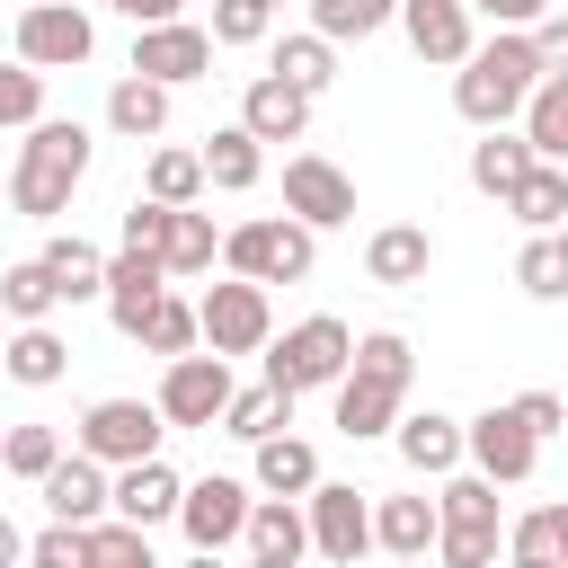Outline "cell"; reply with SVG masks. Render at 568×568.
Here are the masks:
<instances>
[{
  "instance_id": "7bdbcfd3",
  "label": "cell",
  "mask_w": 568,
  "mask_h": 568,
  "mask_svg": "<svg viewBox=\"0 0 568 568\" xmlns=\"http://www.w3.org/2000/svg\"><path fill=\"white\" fill-rule=\"evenodd\" d=\"M0 462H9L18 479H44V470L62 462V435H53V426H9V435H0Z\"/></svg>"
},
{
  "instance_id": "cb8c5ba5",
  "label": "cell",
  "mask_w": 568,
  "mask_h": 568,
  "mask_svg": "<svg viewBox=\"0 0 568 568\" xmlns=\"http://www.w3.org/2000/svg\"><path fill=\"white\" fill-rule=\"evenodd\" d=\"M0 373L9 382H27V390H53L62 373H71V346L36 320V328H9V346H0Z\"/></svg>"
},
{
  "instance_id": "1f68e13d",
  "label": "cell",
  "mask_w": 568,
  "mask_h": 568,
  "mask_svg": "<svg viewBox=\"0 0 568 568\" xmlns=\"http://www.w3.org/2000/svg\"><path fill=\"white\" fill-rule=\"evenodd\" d=\"M524 142H532V160H559L568 169V71H550L524 98Z\"/></svg>"
},
{
  "instance_id": "d590c367",
  "label": "cell",
  "mask_w": 568,
  "mask_h": 568,
  "mask_svg": "<svg viewBox=\"0 0 568 568\" xmlns=\"http://www.w3.org/2000/svg\"><path fill=\"white\" fill-rule=\"evenodd\" d=\"M266 71H275V80H293V89H302V98H320V89H328V80H337V44H328V36H320V27H311V36H284V44H275V62H266Z\"/></svg>"
},
{
  "instance_id": "52a82bcc",
  "label": "cell",
  "mask_w": 568,
  "mask_h": 568,
  "mask_svg": "<svg viewBox=\"0 0 568 568\" xmlns=\"http://www.w3.org/2000/svg\"><path fill=\"white\" fill-rule=\"evenodd\" d=\"M195 320H204V346H213V355H266V337H275L266 284H248V275L213 284V293L195 302Z\"/></svg>"
},
{
  "instance_id": "277c9868",
  "label": "cell",
  "mask_w": 568,
  "mask_h": 568,
  "mask_svg": "<svg viewBox=\"0 0 568 568\" xmlns=\"http://www.w3.org/2000/svg\"><path fill=\"white\" fill-rule=\"evenodd\" d=\"M311 257H320V231L293 222V213H257V222L222 231V266L248 275V284H302Z\"/></svg>"
},
{
  "instance_id": "4316f807",
  "label": "cell",
  "mask_w": 568,
  "mask_h": 568,
  "mask_svg": "<svg viewBox=\"0 0 568 568\" xmlns=\"http://www.w3.org/2000/svg\"><path fill=\"white\" fill-rule=\"evenodd\" d=\"M106 124H115L124 142H151V133L169 124V89H160V80H142V71H124V80L106 89Z\"/></svg>"
},
{
  "instance_id": "5b68a950",
  "label": "cell",
  "mask_w": 568,
  "mask_h": 568,
  "mask_svg": "<svg viewBox=\"0 0 568 568\" xmlns=\"http://www.w3.org/2000/svg\"><path fill=\"white\" fill-rule=\"evenodd\" d=\"M160 435H169L160 399H89V408H80V453H89V462H106V470L151 462V453H160Z\"/></svg>"
},
{
  "instance_id": "816d5d0a",
  "label": "cell",
  "mask_w": 568,
  "mask_h": 568,
  "mask_svg": "<svg viewBox=\"0 0 568 568\" xmlns=\"http://www.w3.org/2000/svg\"><path fill=\"white\" fill-rule=\"evenodd\" d=\"M559 0H470V18H488V27H541Z\"/></svg>"
},
{
  "instance_id": "e0dca14e",
  "label": "cell",
  "mask_w": 568,
  "mask_h": 568,
  "mask_svg": "<svg viewBox=\"0 0 568 568\" xmlns=\"http://www.w3.org/2000/svg\"><path fill=\"white\" fill-rule=\"evenodd\" d=\"M390 435H399V462H408V470H426V479H453V470H462V453H470L462 417H444V408H417V417H399Z\"/></svg>"
},
{
  "instance_id": "ffe728a7",
  "label": "cell",
  "mask_w": 568,
  "mask_h": 568,
  "mask_svg": "<svg viewBox=\"0 0 568 568\" xmlns=\"http://www.w3.org/2000/svg\"><path fill=\"white\" fill-rule=\"evenodd\" d=\"M426 266H435V240H426L417 222H390V231H373V240H364V275H373V284H390V293L426 284Z\"/></svg>"
},
{
  "instance_id": "f5cc1de1",
  "label": "cell",
  "mask_w": 568,
  "mask_h": 568,
  "mask_svg": "<svg viewBox=\"0 0 568 568\" xmlns=\"http://www.w3.org/2000/svg\"><path fill=\"white\" fill-rule=\"evenodd\" d=\"M532 53H541V71H568V9H550L532 27Z\"/></svg>"
},
{
  "instance_id": "91938a15",
  "label": "cell",
  "mask_w": 568,
  "mask_h": 568,
  "mask_svg": "<svg viewBox=\"0 0 568 568\" xmlns=\"http://www.w3.org/2000/svg\"><path fill=\"white\" fill-rule=\"evenodd\" d=\"M248 568H302V559H257V550H248Z\"/></svg>"
},
{
  "instance_id": "d6986e66",
  "label": "cell",
  "mask_w": 568,
  "mask_h": 568,
  "mask_svg": "<svg viewBox=\"0 0 568 568\" xmlns=\"http://www.w3.org/2000/svg\"><path fill=\"white\" fill-rule=\"evenodd\" d=\"M240 124H248L257 142H302V124H311V98H302L293 80L257 71V80H248V98H240Z\"/></svg>"
},
{
  "instance_id": "6f0895ef",
  "label": "cell",
  "mask_w": 568,
  "mask_h": 568,
  "mask_svg": "<svg viewBox=\"0 0 568 568\" xmlns=\"http://www.w3.org/2000/svg\"><path fill=\"white\" fill-rule=\"evenodd\" d=\"M497 568H568V559H515V550H506V559H497Z\"/></svg>"
},
{
  "instance_id": "681fc988",
  "label": "cell",
  "mask_w": 568,
  "mask_h": 568,
  "mask_svg": "<svg viewBox=\"0 0 568 568\" xmlns=\"http://www.w3.org/2000/svg\"><path fill=\"white\" fill-rule=\"evenodd\" d=\"M506 550H515V559H559V532H550V506H541V515H515V524H506Z\"/></svg>"
},
{
  "instance_id": "680465c9",
  "label": "cell",
  "mask_w": 568,
  "mask_h": 568,
  "mask_svg": "<svg viewBox=\"0 0 568 568\" xmlns=\"http://www.w3.org/2000/svg\"><path fill=\"white\" fill-rule=\"evenodd\" d=\"M186 568H222V550H195V559H186Z\"/></svg>"
},
{
  "instance_id": "2e32d148",
  "label": "cell",
  "mask_w": 568,
  "mask_h": 568,
  "mask_svg": "<svg viewBox=\"0 0 568 568\" xmlns=\"http://www.w3.org/2000/svg\"><path fill=\"white\" fill-rule=\"evenodd\" d=\"M160 293H169V266H160L151 248H115V257H106V320H115L124 337H142V320H151Z\"/></svg>"
},
{
  "instance_id": "e575fe53",
  "label": "cell",
  "mask_w": 568,
  "mask_h": 568,
  "mask_svg": "<svg viewBox=\"0 0 568 568\" xmlns=\"http://www.w3.org/2000/svg\"><path fill=\"white\" fill-rule=\"evenodd\" d=\"M506 213H515L524 231H559V222H568V169H559V160H532V178L506 195Z\"/></svg>"
},
{
  "instance_id": "30bf717a",
  "label": "cell",
  "mask_w": 568,
  "mask_h": 568,
  "mask_svg": "<svg viewBox=\"0 0 568 568\" xmlns=\"http://www.w3.org/2000/svg\"><path fill=\"white\" fill-rule=\"evenodd\" d=\"M284 213L311 222V231H337V222H355V178L320 151H293L284 160Z\"/></svg>"
},
{
  "instance_id": "3957f363",
  "label": "cell",
  "mask_w": 568,
  "mask_h": 568,
  "mask_svg": "<svg viewBox=\"0 0 568 568\" xmlns=\"http://www.w3.org/2000/svg\"><path fill=\"white\" fill-rule=\"evenodd\" d=\"M355 373V328L346 320H328V311H311V320H293L284 337H266V382L275 390H337Z\"/></svg>"
},
{
  "instance_id": "f1b7e54d",
  "label": "cell",
  "mask_w": 568,
  "mask_h": 568,
  "mask_svg": "<svg viewBox=\"0 0 568 568\" xmlns=\"http://www.w3.org/2000/svg\"><path fill=\"white\" fill-rule=\"evenodd\" d=\"M44 266H53L62 302H106V257H98L80 231H53V240H44Z\"/></svg>"
},
{
  "instance_id": "db71d44e",
  "label": "cell",
  "mask_w": 568,
  "mask_h": 568,
  "mask_svg": "<svg viewBox=\"0 0 568 568\" xmlns=\"http://www.w3.org/2000/svg\"><path fill=\"white\" fill-rule=\"evenodd\" d=\"M115 18H133V27H169L178 18V0H106Z\"/></svg>"
},
{
  "instance_id": "7c38bea8",
  "label": "cell",
  "mask_w": 568,
  "mask_h": 568,
  "mask_svg": "<svg viewBox=\"0 0 568 568\" xmlns=\"http://www.w3.org/2000/svg\"><path fill=\"white\" fill-rule=\"evenodd\" d=\"M470 470H488L497 488H515V479H532V462H541V435L515 417V408H479L470 426Z\"/></svg>"
},
{
  "instance_id": "836d02e7",
  "label": "cell",
  "mask_w": 568,
  "mask_h": 568,
  "mask_svg": "<svg viewBox=\"0 0 568 568\" xmlns=\"http://www.w3.org/2000/svg\"><path fill=\"white\" fill-rule=\"evenodd\" d=\"M284 426H293V390H275V382L231 390V408H222V435H240V444H266V435H284Z\"/></svg>"
},
{
  "instance_id": "484cf974",
  "label": "cell",
  "mask_w": 568,
  "mask_h": 568,
  "mask_svg": "<svg viewBox=\"0 0 568 568\" xmlns=\"http://www.w3.org/2000/svg\"><path fill=\"white\" fill-rule=\"evenodd\" d=\"M248 550H257V559H302V550H311V506L257 497V506H248Z\"/></svg>"
},
{
  "instance_id": "8d00e7d4",
  "label": "cell",
  "mask_w": 568,
  "mask_h": 568,
  "mask_svg": "<svg viewBox=\"0 0 568 568\" xmlns=\"http://www.w3.org/2000/svg\"><path fill=\"white\" fill-rule=\"evenodd\" d=\"M399 18V0H311V27L328 36V44H364V36H382Z\"/></svg>"
},
{
  "instance_id": "5bb4252c",
  "label": "cell",
  "mask_w": 568,
  "mask_h": 568,
  "mask_svg": "<svg viewBox=\"0 0 568 568\" xmlns=\"http://www.w3.org/2000/svg\"><path fill=\"white\" fill-rule=\"evenodd\" d=\"M36 497H44V515H53V524H106V506H115V479H106V462H89V453H62V462L36 479Z\"/></svg>"
},
{
  "instance_id": "9f6ffc18",
  "label": "cell",
  "mask_w": 568,
  "mask_h": 568,
  "mask_svg": "<svg viewBox=\"0 0 568 568\" xmlns=\"http://www.w3.org/2000/svg\"><path fill=\"white\" fill-rule=\"evenodd\" d=\"M550 532H559V559H568V497L550 506Z\"/></svg>"
},
{
  "instance_id": "f907efd6",
  "label": "cell",
  "mask_w": 568,
  "mask_h": 568,
  "mask_svg": "<svg viewBox=\"0 0 568 568\" xmlns=\"http://www.w3.org/2000/svg\"><path fill=\"white\" fill-rule=\"evenodd\" d=\"M532 435H568V399H550V390H524V399H506Z\"/></svg>"
},
{
  "instance_id": "ba28073f",
  "label": "cell",
  "mask_w": 568,
  "mask_h": 568,
  "mask_svg": "<svg viewBox=\"0 0 568 568\" xmlns=\"http://www.w3.org/2000/svg\"><path fill=\"white\" fill-rule=\"evenodd\" d=\"M231 390H240V382H231V355H213V346H204V355H169V373H160V417H169V426H213V417L231 408Z\"/></svg>"
},
{
  "instance_id": "be15d7a7",
  "label": "cell",
  "mask_w": 568,
  "mask_h": 568,
  "mask_svg": "<svg viewBox=\"0 0 568 568\" xmlns=\"http://www.w3.org/2000/svg\"><path fill=\"white\" fill-rule=\"evenodd\" d=\"M399 568H426V559H399Z\"/></svg>"
},
{
  "instance_id": "7402d4cb",
  "label": "cell",
  "mask_w": 568,
  "mask_h": 568,
  "mask_svg": "<svg viewBox=\"0 0 568 568\" xmlns=\"http://www.w3.org/2000/svg\"><path fill=\"white\" fill-rule=\"evenodd\" d=\"M399 399H408L399 382L346 373V382H337V435H355V444H364V435H390V426H399Z\"/></svg>"
},
{
  "instance_id": "9a60e30c",
  "label": "cell",
  "mask_w": 568,
  "mask_h": 568,
  "mask_svg": "<svg viewBox=\"0 0 568 568\" xmlns=\"http://www.w3.org/2000/svg\"><path fill=\"white\" fill-rule=\"evenodd\" d=\"M399 27H408V44H417V62H444V71H462L470 62V0H399Z\"/></svg>"
},
{
  "instance_id": "74e56055",
  "label": "cell",
  "mask_w": 568,
  "mask_h": 568,
  "mask_svg": "<svg viewBox=\"0 0 568 568\" xmlns=\"http://www.w3.org/2000/svg\"><path fill=\"white\" fill-rule=\"evenodd\" d=\"M195 337H204V320H195V302H178V293H160V302H151V320H142V346H151V355H195Z\"/></svg>"
},
{
  "instance_id": "b9f144b4",
  "label": "cell",
  "mask_w": 568,
  "mask_h": 568,
  "mask_svg": "<svg viewBox=\"0 0 568 568\" xmlns=\"http://www.w3.org/2000/svg\"><path fill=\"white\" fill-rule=\"evenodd\" d=\"M355 373H382V382H417V355H408V337L399 328H373V337H355Z\"/></svg>"
},
{
  "instance_id": "d4e9b609",
  "label": "cell",
  "mask_w": 568,
  "mask_h": 568,
  "mask_svg": "<svg viewBox=\"0 0 568 568\" xmlns=\"http://www.w3.org/2000/svg\"><path fill=\"white\" fill-rule=\"evenodd\" d=\"M524 178H532V142H524V133H506V124H497L488 142H470V186H479V195H497V204H506Z\"/></svg>"
},
{
  "instance_id": "94428289",
  "label": "cell",
  "mask_w": 568,
  "mask_h": 568,
  "mask_svg": "<svg viewBox=\"0 0 568 568\" xmlns=\"http://www.w3.org/2000/svg\"><path fill=\"white\" fill-rule=\"evenodd\" d=\"M559 257H568V222H559Z\"/></svg>"
},
{
  "instance_id": "ee69618b",
  "label": "cell",
  "mask_w": 568,
  "mask_h": 568,
  "mask_svg": "<svg viewBox=\"0 0 568 568\" xmlns=\"http://www.w3.org/2000/svg\"><path fill=\"white\" fill-rule=\"evenodd\" d=\"M0 124H44V71L36 62H0Z\"/></svg>"
},
{
  "instance_id": "f546056e",
  "label": "cell",
  "mask_w": 568,
  "mask_h": 568,
  "mask_svg": "<svg viewBox=\"0 0 568 568\" xmlns=\"http://www.w3.org/2000/svg\"><path fill=\"white\" fill-rule=\"evenodd\" d=\"M257 488H266V497H311V488H320V453H311L302 435H266V444H257Z\"/></svg>"
},
{
  "instance_id": "8992f818",
  "label": "cell",
  "mask_w": 568,
  "mask_h": 568,
  "mask_svg": "<svg viewBox=\"0 0 568 568\" xmlns=\"http://www.w3.org/2000/svg\"><path fill=\"white\" fill-rule=\"evenodd\" d=\"M89 53H98V27H89L80 0H27V9H18V62H36V71H80Z\"/></svg>"
},
{
  "instance_id": "7a4b0ae2",
  "label": "cell",
  "mask_w": 568,
  "mask_h": 568,
  "mask_svg": "<svg viewBox=\"0 0 568 568\" xmlns=\"http://www.w3.org/2000/svg\"><path fill=\"white\" fill-rule=\"evenodd\" d=\"M80 178H89V124L44 115V124H27V142H18L9 204H18L27 222H62V213H71V195H80Z\"/></svg>"
},
{
  "instance_id": "ab89813d",
  "label": "cell",
  "mask_w": 568,
  "mask_h": 568,
  "mask_svg": "<svg viewBox=\"0 0 568 568\" xmlns=\"http://www.w3.org/2000/svg\"><path fill=\"white\" fill-rule=\"evenodd\" d=\"M142 195H160V204H195V195H204V151H151Z\"/></svg>"
},
{
  "instance_id": "8fae6325",
  "label": "cell",
  "mask_w": 568,
  "mask_h": 568,
  "mask_svg": "<svg viewBox=\"0 0 568 568\" xmlns=\"http://www.w3.org/2000/svg\"><path fill=\"white\" fill-rule=\"evenodd\" d=\"M248 506H257V497H248L240 479H222V470H213V479H186L178 524H186V541H195V550H231V541H248Z\"/></svg>"
},
{
  "instance_id": "60d3db41",
  "label": "cell",
  "mask_w": 568,
  "mask_h": 568,
  "mask_svg": "<svg viewBox=\"0 0 568 568\" xmlns=\"http://www.w3.org/2000/svg\"><path fill=\"white\" fill-rule=\"evenodd\" d=\"M27 568H98V541H89V524H44V532L27 541Z\"/></svg>"
},
{
  "instance_id": "6da1fadb",
  "label": "cell",
  "mask_w": 568,
  "mask_h": 568,
  "mask_svg": "<svg viewBox=\"0 0 568 568\" xmlns=\"http://www.w3.org/2000/svg\"><path fill=\"white\" fill-rule=\"evenodd\" d=\"M550 71H541V53H532V27H497L488 44H470V62L453 71V106L479 124V133H497L506 115H524V98L541 89Z\"/></svg>"
},
{
  "instance_id": "d6a6232c",
  "label": "cell",
  "mask_w": 568,
  "mask_h": 568,
  "mask_svg": "<svg viewBox=\"0 0 568 568\" xmlns=\"http://www.w3.org/2000/svg\"><path fill=\"white\" fill-rule=\"evenodd\" d=\"M53 302H62V284H53V266H44V257H18V266H0V311H9L18 328L53 320Z\"/></svg>"
},
{
  "instance_id": "9c48e42d",
  "label": "cell",
  "mask_w": 568,
  "mask_h": 568,
  "mask_svg": "<svg viewBox=\"0 0 568 568\" xmlns=\"http://www.w3.org/2000/svg\"><path fill=\"white\" fill-rule=\"evenodd\" d=\"M311 550H320L328 568H355V559L373 550V497L346 488V479H320V488H311Z\"/></svg>"
},
{
  "instance_id": "603a6c76",
  "label": "cell",
  "mask_w": 568,
  "mask_h": 568,
  "mask_svg": "<svg viewBox=\"0 0 568 568\" xmlns=\"http://www.w3.org/2000/svg\"><path fill=\"white\" fill-rule=\"evenodd\" d=\"M266 178V151H257V133L248 124H222V133H204V186H222V195H248Z\"/></svg>"
},
{
  "instance_id": "6125c7cd",
  "label": "cell",
  "mask_w": 568,
  "mask_h": 568,
  "mask_svg": "<svg viewBox=\"0 0 568 568\" xmlns=\"http://www.w3.org/2000/svg\"><path fill=\"white\" fill-rule=\"evenodd\" d=\"M0 346H9V311H0Z\"/></svg>"
},
{
  "instance_id": "c3c4849f",
  "label": "cell",
  "mask_w": 568,
  "mask_h": 568,
  "mask_svg": "<svg viewBox=\"0 0 568 568\" xmlns=\"http://www.w3.org/2000/svg\"><path fill=\"white\" fill-rule=\"evenodd\" d=\"M435 559H444V568H497V532H453V524H444V532H435Z\"/></svg>"
},
{
  "instance_id": "4fadbf2b",
  "label": "cell",
  "mask_w": 568,
  "mask_h": 568,
  "mask_svg": "<svg viewBox=\"0 0 568 568\" xmlns=\"http://www.w3.org/2000/svg\"><path fill=\"white\" fill-rule=\"evenodd\" d=\"M133 71H142V80H160V89L204 80V71H213V27H186V18L142 27V36H133Z\"/></svg>"
},
{
  "instance_id": "4dcf8cb0",
  "label": "cell",
  "mask_w": 568,
  "mask_h": 568,
  "mask_svg": "<svg viewBox=\"0 0 568 568\" xmlns=\"http://www.w3.org/2000/svg\"><path fill=\"white\" fill-rule=\"evenodd\" d=\"M435 515H444L453 532H497V524H506V506H497V479H488V470H453V479H444V497H435Z\"/></svg>"
},
{
  "instance_id": "44dd1931",
  "label": "cell",
  "mask_w": 568,
  "mask_h": 568,
  "mask_svg": "<svg viewBox=\"0 0 568 568\" xmlns=\"http://www.w3.org/2000/svg\"><path fill=\"white\" fill-rule=\"evenodd\" d=\"M435 532H444L435 497H373V550H390V559H426Z\"/></svg>"
},
{
  "instance_id": "f6af8a7d",
  "label": "cell",
  "mask_w": 568,
  "mask_h": 568,
  "mask_svg": "<svg viewBox=\"0 0 568 568\" xmlns=\"http://www.w3.org/2000/svg\"><path fill=\"white\" fill-rule=\"evenodd\" d=\"M89 541H98V568H160V550H151V532L142 524H89Z\"/></svg>"
},
{
  "instance_id": "bcb514c9",
  "label": "cell",
  "mask_w": 568,
  "mask_h": 568,
  "mask_svg": "<svg viewBox=\"0 0 568 568\" xmlns=\"http://www.w3.org/2000/svg\"><path fill=\"white\" fill-rule=\"evenodd\" d=\"M275 27V0H213V44H257Z\"/></svg>"
},
{
  "instance_id": "11a10c76",
  "label": "cell",
  "mask_w": 568,
  "mask_h": 568,
  "mask_svg": "<svg viewBox=\"0 0 568 568\" xmlns=\"http://www.w3.org/2000/svg\"><path fill=\"white\" fill-rule=\"evenodd\" d=\"M0 568H27V532H18L9 515H0Z\"/></svg>"
},
{
  "instance_id": "e7e4bbea",
  "label": "cell",
  "mask_w": 568,
  "mask_h": 568,
  "mask_svg": "<svg viewBox=\"0 0 568 568\" xmlns=\"http://www.w3.org/2000/svg\"><path fill=\"white\" fill-rule=\"evenodd\" d=\"M559 9H568V0H559Z\"/></svg>"
},
{
  "instance_id": "ac0fdd59",
  "label": "cell",
  "mask_w": 568,
  "mask_h": 568,
  "mask_svg": "<svg viewBox=\"0 0 568 568\" xmlns=\"http://www.w3.org/2000/svg\"><path fill=\"white\" fill-rule=\"evenodd\" d=\"M178 497H186V479H178L160 453L115 470V515H124V524H142V532H151V524H169V515H178Z\"/></svg>"
},
{
  "instance_id": "7dc6e473",
  "label": "cell",
  "mask_w": 568,
  "mask_h": 568,
  "mask_svg": "<svg viewBox=\"0 0 568 568\" xmlns=\"http://www.w3.org/2000/svg\"><path fill=\"white\" fill-rule=\"evenodd\" d=\"M169 213H178V204H160V195H133V204H124V248H151V257H160V240H169Z\"/></svg>"
},
{
  "instance_id": "f35d334b",
  "label": "cell",
  "mask_w": 568,
  "mask_h": 568,
  "mask_svg": "<svg viewBox=\"0 0 568 568\" xmlns=\"http://www.w3.org/2000/svg\"><path fill=\"white\" fill-rule=\"evenodd\" d=\"M515 284H524L532 302H559V293H568V257H559V231H532V240H524V257H515Z\"/></svg>"
},
{
  "instance_id": "83f0119b",
  "label": "cell",
  "mask_w": 568,
  "mask_h": 568,
  "mask_svg": "<svg viewBox=\"0 0 568 568\" xmlns=\"http://www.w3.org/2000/svg\"><path fill=\"white\" fill-rule=\"evenodd\" d=\"M213 257H222V231H213V213L178 204V213H169V240H160V266H169V275H213Z\"/></svg>"
}]
</instances>
